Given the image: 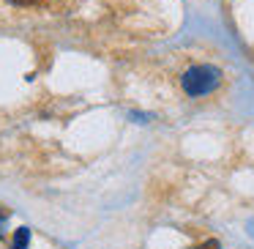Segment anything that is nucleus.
<instances>
[{
	"label": "nucleus",
	"mask_w": 254,
	"mask_h": 249,
	"mask_svg": "<svg viewBox=\"0 0 254 249\" xmlns=\"http://www.w3.org/2000/svg\"><path fill=\"white\" fill-rule=\"evenodd\" d=\"M0 222H3V214H0Z\"/></svg>",
	"instance_id": "obj_5"
},
{
	"label": "nucleus",
	"mask_w": 254,
	"mask_h": 249,
	"mask_svg": "<svg viewBox=\"0 0 254 249\" xmlns=\"http://www.w3.org/2000/svg\"><path fill=\"white\" fill-rule=\"evenodd\" d=\"M194 249H219V241H205V244H199V247H194Z\"/></svg>",
	"instance_id": "obj_4"
},
{
	"label": "nucleus",
	"mask_w": 254,
	"mask_h": 249,
	"mask_svg": "<svg viewBox=\"0 0 254 249\" xmlns=\"http://www.w3.org/2000/svg\"><path fill=\"white\" fill-rule=\"evenodd\" d=\"M28 241H30V230H28V227H19L17 236H14L11 249H28Z\"/></svg>",
	"instance_id": "obj_2"
},
{
	"label": "nucleus",
	"mask_w": 254,
	"mask_h": 249,
	"mask_svg": "<svg viewBox=\"0 0 254 249\" xmlns=\"http://www.w3.org/2000/svg\"><path fill=\"white\" fill-rule=\"evenodd\" d=\"M8 3H14V6H36L39 0H8Z\"/></svg>",
	"instance_id": "obj_3"
},
{
	"label": "nucleus",
	"mask_w": 254,
	"mask_h": 249,
	"mask_svg": "<svg viewBox=\"0 0 254 249\" xmlns=\"http://www.w3.org/2000/svg\"><path fill=\"white\" fill-rule=\"evenodd\" d=\"M219 85H221V72L216 66H191L181 77V88L186 96H208Z\"/></svg>",
	"instance_id": "obj_1"
}]
</instances>
